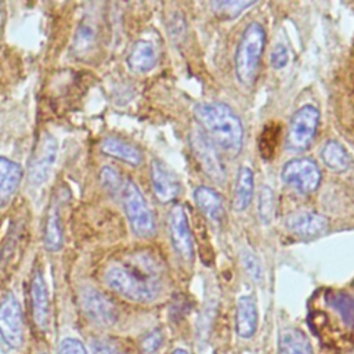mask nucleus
I'll return each mask as SVG.
<instances>
[{
    "label": "nucleus",
    "mask_w": 354,
    "mask_h": 354,
    "mask_svg": "<svg viewBox=\"0 0 354 354\" xmlns=\"http://www.w3.org/2000/svg\"><path fill=\"white\" fill-rule=\"evenodd\" d=\"M194 115L214 145L232 156L241 152L243 126L239 116L228 105L199 102L194 106Z\"/></svg>",
    "instance_id": "nucleus-1"
},
{
    "label": "nucleus",
    "mask_w": 354,
    "mask_h": 354,
    "mask_svg": "<svg viewBox=\"0 0 354 354\" xmlns=\"http://www.w3.org/2000/svg\"><path fill=\"white\" fill-rule=\"evenodd\" d=\"M105 282L118 295L137 303H151L160 293V283L130 264H113L105 271Z\"/></svg>",
    "instance_id": "nucleus-2"
},
{
    "label": "nucleus",
    "mask_w": 354,
    "mask_h": 354,
    "mask_svg": "<svg viewBox=\"0 0 354 354\" xmlns=\"http://www.w3.org/2000/svg\"><path fill=\"white\" fill-rule=\"evenodd\" d=\"M266 46V30L259 22L249 24L235 51V75L245 87H250L256 79L261 54Z\"/></svg>",
    "instance_id": "nucleus-3"
},
{
    "label": "nucleus",
    "mask_w": 354,
    "mask_h": 354,
    "mask_svg": "<svg viewBox=\"0 0 354 354\" xmlns=\"http://www.w3.org/2000/svg\"><path fill=\"white\" fill-rule=\"evenodd\" d=\"M123 209L133 232L142 238L155 234V218L141 191L133 181H126L122 188Z\"/></svg>",
    "instance_id": "nucleus-4"
},
{
    "label": "nucleus",
    "mask_w": 354,
    "mask_h": 354,
    "mask_svg": "<svg viewBox=\"0 0 354 354\" xmlns=\"http://www.w3.org/2000/svg\"><path fill=\"white\" fill-rule=\"evenodd\" d=\"M319 122V112L313 105H304L290 118L286 145L292 151H304L315 137Z\"/></svg>",
    "instance_id": "nucleus-5"
},
{
    "label": "nucleus",
    "mask_w": 354,
    "mask_h": 354,
    "mask_svg": "<svg viewBox=\"0 0 354 354\" xmlns=\"http://www.w3.org/2000/svg\"><path fill=\"white\" fill-rule=\"evenodd\" d=\"M318 165L308 158H296L286 162L281 170V178L301 194L314 192L321 183Z\"/></svg>",
    "instance_id": "nucleus-6"
},
{
    "label": "nucleus",
    "mask_w": 354,
    "mask_h": 354,
    "mask_svg": "<svg viewBox=\"0 0 354 354\" xmlns=\"http://www.w3.org/2000/svg\"><path fill=\"white\" fill-rule=\"evenodd\" d=\"M192 152L199 162L203 171L216 183H223L225 178V169L223 160L216 149L214 142L201 129H194L189 136Z\"/></svg>",
    "instance_id": "nucleus-7"
},
{
    "label": "nucleus",
    "mask_w": 354,
    "mask_h": 354,
    "mask_svg": "<svg viewBox=\"0 0 354 354\" xmlns=\"http://www.w3.org/2000/svg\"><path fill=\"white\" fill-rule=\"evenodd\" d=\"M57 152V140L51 134L43 133L33 149L28 165V178L30 184L40 185L47 180L55 163Z\"/></svg>",
    "instance_id": "nucleus-8"
},
{
    "label": "nucleus",
    "mask_w": 354,
    "mask_h": 354,
    "mask_svg": "<svg viewBox=\"0 0 354 354\" xmlns=\"http://www.w3.org/2000/svg\"><path fill=\"white\" fill-rule=\"evenodd\" d=\"M0 337L11 348L21 347L24 342L22 313L12 293L0 301Z\"/></svg>",
    "instance_id": "nucleus-9"
},
{
    "label": "nucleus",
    "mask_w": 354,
    "mask_h": 354,
    "mask_svg": "<svg viewBox=\"0 0 354 354\" xmlns=\"http://www.w3.org/2000/svg\"><path fill=\"white\" fill-rule=\"evenodd\" d=\"M167 227L171 245L177 254L183 260L191 261L194 259V238L187 213L181 205H174L171 207L167 217Z\"/></svg>",
    "instance_id": "nucleus-10"
},
{
    "label": "nucleus",
    "mask_w": 354,
    "mask_h": 354,
    "mask_svg": "<svg viewBox=\"0 0 354 354\" xmlns=\"http://www.w3.org/2000/svg\"><path fill=\"white\" fill-rule=\"evenodd\" d=\"M87 317L101 326H111L118 319V308L111 299L94 288H84L80 296Z\"/></svg>",
    "instance_id": "nucleus-11"
},
{
    "label": "nucleus",
    "mask_w": 354,
    "mask_h": 354,
    "mask_svg": "<svg viewBox=\"0 0 354 354\" xmlns=\"http://www.w3.org/2000/svg\"><path fill=\"white\" fill-rule=\"evenodd\" d=\"M285 227L293 235L300 238H314L324 234L328 228V220L315 212H295L285 218Z\"/></svg>",
    "instance_id": "nucleus-12"
},
{
    "label": "nucleus",
    "mask_w": 354,
    "mask_h": 354,
    "mask_svg": "<svg viewBox=\"0 0 354 354\" xmlns=\"http://www.w3.org/2000/svg\"><path fill=\"white\" fill-rule=\"evenodd\" d=\"M32 315L39 329L47 330L50 322V300L47 286L40 270H36L30 282Z\"/></svg>",
    "instance_id": "nucleus-13"
},
{
    "label": "nucleus",
    "mask_w": 354,
    "mask_h": 354,
    "mask_svg": "<svg viewBox=\"0 0 354 354\" xmlns=\"http://www.w3.org/2000/svg\"><path fill=\"white\" fill-rule=\"evenodd\" d=\"M151 183L155 196L162 203L171 202L180 192L177 177L159 160H153L151 165Z\"/></svg>",
    "instance_id": "nucleus-14"
},
{
    "label": "nucleus",
    "mask_w": 354,
    "mask_h": 354,
    "mask_svg": "<svg viewBox=\"0 0 354 354\" xmlns=\"http://www.w3.org/2000/svg\"><path fill=\"white\" fill-rule=\"evenodd\" d=\"M259 322V314L256 301L252 296L243 295L236 301V314H235V329L236 333L242 339H250L256 329Z\"/></svg>",
    "instance_id": "nucleus-15"
},
{
    "label": "nucleus",
    "mask_w": 354,
    "mask_h": 354,
    "mask_svg": "<svg viewBox=\"0 0 354 354\" xmlns=\"http://www.w3.org/2000/svg\"><path fill=\"white\" fill-rule=\"evenodd\" d=\"M22 169L18 163L0 156V207L6 206L18 189Z\"/></svg>",
    "instance_id": "nucleus-16"
},
{
    "label": "nucleus",
    "mask_w": 354,
    "mask_h": 354,
    "mask_svg": "<svg viewBox=\"0 0 354 354\" xmlns=\"http://www.w3.org/2000/svg\"><path fill=\"white\" fill-rule=\"evenodd\" d=\"M43 242L47 250L55 252L62 248L64 243V234H62V225H61V214H59V201L53 199L47 217H46V225H44V234H43Z\"/></svg>",
    "instance_id": "nucleus-17"
},
{
    "label": "nucleus",
    "mask_w": 354,
    "mask_h": 354,
    "mask_svg": "<svg viewBox=\"0 0 354 354\" xmlns=\"http://www.w3.org/2000/svg\"><path fill=\"white\" fill-rule=\"evenodd\" d=\"M278 354H314L308 337L297 328L288 326L279 332Z\"/></svg>",
    "instance_id": "nucleus-18"
},
{
    "label": "nucleus",
    "mask_w": 354,
    "mask_h": 354,
    "mask_svg": "<svg viewBox=\"0 0 354 354\" xmlns=\"http://www.w3.org/2000/svg\"><path fill=\"white\" fill-rule=\"evenodd\" d=\"M194 199L199 210L213 221H221L224 218V206L221 196L206 185H199L194 191Z\"/></svg>",
    "instance_id": "nucleus-19"
},
{
    "label": "nucleus",
    "mask_w": 354,
    "mask_h": 354,
    "mask_svg": "<svg viewBox=\"0 0 354 354\" xmlns=\"http://www.w3.org/2000/svg\"><path fill=\"white\" fill-rule=\"evenodd\" d=\"M254 189V176L253 170L248 166H241L236 173L235 189H234V199L232 207L236 212H243L252 202Z\"/></svg>",
    "instance_id": "nucleus-20"
},
{
    "label": "nucleus",
    "mask_w": 354,
    "mask_h": 354,
    "mask_svg": "<svg viewBox=\"0 0 354 354\" xmlns=\"http://www.w3.org/2000/svg\"><path fill=\"white\" fill-rule=\"evenodd\" d=\"M101 151L108 156L116 158L133 166H138L142 162V155L140 149L118 137L104 138L101 142Z\"/></svg>",
    "instance_id": "nucleus-21"
},
{
    "label": "nucleus",
    "mask_w": 354,
    "mask_h": 354,
    "mask_svg": "<svg viewBox=\"0 0 354 354\" xmlns=\"http://www.w3.org/2000/svg\"><path fill=\"white\" fill-rule=\"evenodd\" d=\"M156 62H158L156 48L153 47L152 43L147 40L137 41L127 57L129 66L133 71L140 73L151 71L156 65Z\"/></svg>",
    "instance_id": "nucleus-22"
},
{
    "label": "nucleus",
    "mask_w": 354,
    "mask_h": 354,
    "mask_svg": "<svg viewBox=\"0 0 354 354\" xmlns=\"http://www.w3.org/2000/svg\"><path fill=\"white\" fill-rule=\"evenodd\" d=\"M326 304L337 313L343 325L348 329H354V297L344 292H328Z\"/></svg>",
    "instance_id": "nucleus-23"
},
{
    "label": "nucleus",
    "mask_w": 354,
    "mask_h": 354,
    "mask_svg": "<svg viewBox=\"0 0 354 354\" xmlns=\"http://www.w3.org/2000/svg\"><path fill=\"white\" fill-rule=\"evenodd\" d=\"M322 162L333 171H344L350 165V156L346 148L337 141H328L321 149Z\"/></svg>",
    "instance_id": "nucleus-24"
},
{
    "label": "nucleus",
    "mask_w": 354,
    "mask_h": 354,
    "mask_svg": "<svg viewBox=\"0 0 354 354\" xmlns=\"http://www.w3.org/2000/svg\"><path fill=\"white\" fill-rule=\"evenodd\" d=\"M254 1H242V0H221L212 3L214 12L225 17V18H235L239 15L245 8L253 6Z\"/></svg>",
    "instance_id": "nucleus-25"
},
{
    "label": "nucleus",
    "mask_w": 354,
    "mask_h": 354,
    "mask_svg": "<svg viewBox=\"0 0 354 354\" xmlns=\"http://www.w3.org/2000/svg\"><path fill=\"white\" fill-rule=\"evenodd\" d=\"M277 142H278V127L275 124L266 126L259 141V149L266 159H270L274 156Z\"/></svg>",
    "instance_id": "nucleus-26"
},
{
    "label": "nucleus",
    "mask_w": 354,
    "mask_h": 354,
    "mask_svg": "<svg viewBox=\"0 0 354 354\" xmlns=\"http://www.w3.org/2000/svg\"><path fill=\"white\" fill-rule=\"evenodd\" d=\"M274 214V192L270 187L264 185L259 195V217L264 224L272 220Z\"/></svg>",
    "instance_id": "nucleus-27"
},
{
    "label": "nucleus",
    "mask_w": 354,
    "mask_h": 354,
    "mask_svg": "<svg viewBox=\"0 0 354 354\" xmlns=\"http://www.w3.org/2000/svg\"><path fill=\"white\" fill-rule=\"evenodd\" d=\"M242 264H243V268L246 270L248 275L254 281V282H261L263 281V268H261V263L260 260L257 259V256L246 249L242 252Z\"/></svg>",
    "instance_id": "nucleus-28"
},
{
    "label": "nucleus",
    "mask_w": 354,
    "mask_h": 354,
    "mask_svg": "<svg viewBox=\"0 0 354 354\" xmlns=\"http://www.w3.org/2000/svg\"><path fill=\"white\" fill-rule=\"evenodd\" d=\"M94 354H130L120 343L112 339H95L93 342Z\"/></svg>",
    "instance_id": "nucleus-29"
},
{
    "label": "nucleus",
    "mask_w": 354,
    "mask_h": 354,
    "mask_svg": "<svg viewBox=\"0 0 354 354\" xmlns=\"http://www.w3.org/2000/svg\"><path fill=\"white\" fill-rule=\"evenodd\" d=\"M101 183L102 185L111 191L112 194L115 192H122V188H123V184H122V178L119 176V173L111 167V166H105L102 170H101Z\"/></svg>",
    "instance_id": "nucleus-30"
},
{
    "label": "nucleus",
    "mask_w": 354,
    "mask_h": 354,
    "mask_svg": "<svg viewBox=\"0 0 354 354\" xmlns=\"http://www.w3.org/2000/svg\"><path fill=\"white\" fill-rule=\"evenodd\" d=\"M162 342H163V335L159 329H155V330L147 333L140 342L141 353L142 354H153L162 346Z\"/></svg>",
    "instance_id": "nucleus-31"
},
{
    "label": "nucleus",
    "mask_w": 354,
    "mask_h": 354,
    "mask_svg": "<svg viewBox=\"0 0 354 354\" xmlns=\"http://www.w3.org/2000/svg\"><path fill=\"white\" fill-rule=\"evenodd\" d=\"M270 62H271V66L274 69H282L288 65L289 62V51L286 48L285 44L282 43H277L271 51V55H270Z\"/></svg>",
    "instance_id": "nucleus-32"
},
{
    "label": "nucleus",
    "mask_w": 354,
    "mask_h": 354,
    "mask_svg": "<svg viewBox=\"0 0 354 354\" xmlns=\"http://www.w3.org/2000/svg\"><path fill=\"white\" fill-rule=\"evenodd\" d=\"M58 354H87V350L80 340L75 337H66L59 343Z\"/></svg>",
    "instance_id": "nucleus-33"
},
{
    "label": "nucleus",
    "mask_w": 354,
    "mask_h": 354,
    "mask_svg": "<svg viewBox=\"0 0 354 354\" xmlns=\"http://www.w3.org/2000/svg\"><path fill=\"white\" fill-rule=\"evenodd\" d=\"M171 354H189L187 350H184V348H176Z\"/></svg>",
    "instance_id": "nucleus-34"
}]
</instances>
